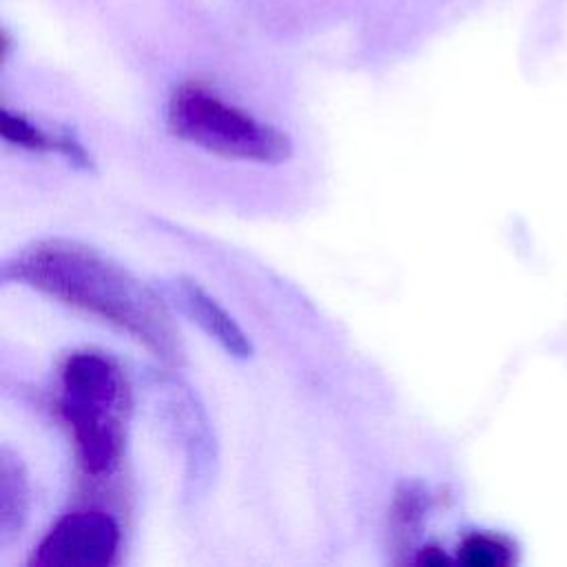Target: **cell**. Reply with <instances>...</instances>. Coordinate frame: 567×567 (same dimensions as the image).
Wrapping results in <instances>:
<instances>
[{
  "instance_id": "3957f363",
  "label": "cell",
  "mask_w": 567,
  "mask_h": 567,
  "mask_svg": "<svg viewBox=\"0 0 567 567\" xmlns=\"http://www.w3.org/2000/svg\"><path fill=\"white\" fill-rule=\"evenodd\" d=\"M166 117L173 135L219 157L281 164L292 155V142L284 131L248 115L199 84L179 86L168 102Z\"/></svg>"
},
{
  "instance_id": "7a4b0ae2",
  "label": "cell",
  "mask_w": 567,
  "mask_h": 567,
  "mask_svg": "<svg viewBox=\"0 0 567 567\" xmlns=\"http://www.w3.org/2000/svg\"><path fill=\"white\" fill-rule=\"evenodd\" d=\"M126 388L120 370L97 352H75L62 368L60 410L73 430L80 461L89 474L117 465L124 443Z\"/></svg>"
},
{
  "instance_id": "6da1fadb",
  "label": "cell",
  "mask_w": 567,
  "mask_h": 567,
  "mask_svg": "<svg viewBox=\"0 0 567 567\" xmlns=\"http://www.w3.org/2000/svg\"><path fill=\"white\" fill-rule=\"evenodd\" d=\"M4 281H20L84 310L146 346L164 363L184 359L179 328L166 301L126 266L78 239H40L2 266Z\"/></svg>"
},
{
  "instance_id": "8992f818",
  "label": "cell",
  "mask_w": 567,
  "mask_h": 567,
  "mask_svg": "<svg viewBox=\"0 0 567 567\" xmlns=\"http://www.w3.org/2000/svg\"><path fill=\"white\" fill-rule=\"evenodd\" d=\"M29 512V481L20 458L0 452V547H7L24 527Z\"/></svg>"
},
{
  "instance_id": "277c9868",
  "label": "cell",
  "mask_w": 567,
  "mask_h": 567,
  "mask_svg": "<svg viewBox=\"0 0 567 567\" xmlns=\"http://www.w3.org/2000/svg\"><path fill=\"white\" fill-rule=\"evenodd\" d=\"M120 545V527L97 509L73 512L60 518L35 547L33 567H104L111 565Z\"/></svg>"
},
{
  "instance_id": "52a82bcc",
  "label": "cell",
  "mask_w": 567,
  "mask_h": 567,
  "mask_svg": "<svg viewBox=\"0 0 567 567\" xmlns=\"http://www.w3.org/2000/svg\"><path fill=\"white\" fill-rule=\"evenodd\" d=\"M0 131H2V137L9 144H16L20 148L55 151V153H62L64 157H69V162H73L82 168L91 166V157L86 155V151L82 148V144L75 137H71L69 133L49 135L47 131H42L40 126H35L27 117H22L18 113H11L9 109H2Z\"/></svg>"
},
{
  "instance_id": "ba28073f",
  "label": "cell",
  "mask_w": 567,
  "mask_h": 567,
  "mask_svg": "<svg viewBox=\"0 0 567 567\" xmlns=\"http://www.w3.org/2000/svg\"><path fill=\"white\" fill-rule=\"evenodd\" d=\"M456 560L465 567H507L516 563V547L501 534L472 532L458 543Z\"/></svg>"
},
{
  "instance_id": "5b68a950",
  "label": "cell",
  "mask_w": 567,
  "mask_h": 567,
  "mask_svg": "<svg viewBox=\"0 0 567 567\" xmlns=\"http://www.w3.org/2000/svg\"><path fill=\"white\" fill-rule=\"evenodd\" d=\"M171 295L179 310L195 321L210 339H215L230 357L248 359L252 354V343L248 334L239 328L230 312H226L217 299H213L197 281L188 277H177L171 284Z\"/></svg>"
},
{
  "instance_id": "9c48e42d",
  "label": "cell",
  "mask_w": 567,
  "mask_h": 567,
  "mask_svg": "<svg viewBox=\"0 0 567 567\" xmlns=\"http://www.w3.org/2000/svg\"><path fill=\"white\" fill-rule=\"evenodd\" d=\"M414 560H416L419 565H425V567H441V565H450V563H452V558L445 556V551L439 549V547H434V545L423 547V549L416 554Z\"/></svg>"
}]
</instances>
